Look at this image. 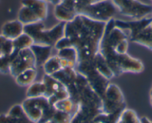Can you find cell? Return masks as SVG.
Returning a JSON list of instances; mask_svg holds the SVG:
<instances>
[{"label": "cell", "instance_id": "cell-1", "mask_svg": "<svg viewBox=\"0 0 152 123\" xmlns=\"http://www.w3.org/2000/svg\"><path fill=\"white\" fill-rule=\"evenodd\" d=\"M106 23L78 14L66 22L64 36L56 45L57 50L72 47L78 53V62L94 59L99 52Z\"/></svg>", "mask_w": 152, "mask_h": 123}, {"label": "cell", "instance_id": "cell-2", "mask_svg": "<svg viewBox=\"0 0 152 123\" xmlns=\"http://www.w3.org/2000/svg\"><path fill=\"white\" fill-rule=\"evenodd\" d=\"M128 37L114 24V19L106 23L99 53L112 70L114 76L122 73H140L144 65L140 59L128 54Z\"/></svg>", "mask_w": 152, "mask_h": 123}, {"label": "cell", "instance_id": "cell-3", "mask_svg": "<svg viewBox=\"0 0 152 123\" xmlns=\"http://www.w3.org/2000/svg\"><path fill=\"white\" fill-rule=\"evenodd\" d=\"M66 22H61L50 29H45L42 22L25 24L24 33L30 36L34 44L55 47V45L64 37Z\"/></svg>", "mask_w": 152, "mask_h": 123}, {"label": "cell", "instance_id": "cell-4", "mask_svg": "<svg viewBox=\"0 0 152 123\" xmlns=\"http://www.w3.org/2000/svg\"><path fill=\"white\" fill-rule=\"evenodd\" d=\"M117 12V8L113 3L112 0H102L81 8L77 14L95 21L107 23L113 19Z\"/></svg>", "mask_w": 152, "mask_h": 123}, {"label": "cell", "instance_id": "cell-5", "mask_svg": "<svg viewBox=\"0 0 152 123\" xmlns=\"http://www.w3.org/2000/svg\"><path fill=\"white\" fill-rule=\"evenodd\" d=\"M112 2L118 12L128 18L141 19L152 14V5L138 0H112Z\"/></svg>", "mask_w": 152, "mask_h": 123}, {"label": "cell", "instance_id": "cell-6", "mask_svg": "<svg viewBox=\"0 0 152 123\" xmlns=\"http://www.w3.org/2000/svg\"><path fill=\"white\" fill-rule=\"evenodd\" d=\"M9 65V73L14 78L24 70L30 68L36 69V61L31 48L14 50L11 56Z\"/></svg>", "mask_w": 152, "mask_h": 123}, {"label": "cell", "instance_id": "cell-7", "mask_svg": "<svg viewBox=\"0 0 152 123\" xmlns=\"http://www.w3.org/2000/svg\"><path fill=\"white\" fill-rule=\"evenodd\" d=\"M124 98L121 90L114 84H109L102 98V112L106 114H116L123 110Z\"/></svg>", "mask_w": 152, "mask_h": 123}, {"label": "cell", "instance_id": "cell-8", "mask_svg": "<svg viewBox=\"0 0 152 123\" xmlns=\"http://www.w3.org/2000/svg\"><path fill=\"white\" fill-rule=\"evenodd\" d=\"M21 105L28 118L34 123L39 122L52 106L46 96L28 98Z\"/></svg>", "mask_w": 152, "mask_h": 123}, {"label": "cell", "instance_id": "cell-9", "mask_svg": "<svg viewBox=\"0 0 152 123\" xmlns=\"http://www.w3.org/2000/svg\"><path fill=\"white\" fill-rule=\"evenodd\" d=\"M54 14L58 19L66 22L72 20L78 15L75 8L69 0H62L59 5H56Z\"/></svg>", "mask_w": 152, "mask_h": 123}, {"label": "cell", "instance_id": "cell-10", "mask_svg": "<svg viewBox=\"0 0 152 123\" xmlns=\"http://www.w3.org/2000/svg\"><path fill=\"white\" fill-rule=\"evenodd\" d=\"M24 33V24L18 19L7 22L2 28V35L10 40H14Z\"/></svg>", "mask_w": 152, "mask_h": 123}, {"label": "cell", "instance_id": "cell-11", "mask_svg": "<svg viewBox=\"0 0 152 123\" xmlns=\"http://www.w3.org/2000/svg\"><path fill=\"white\" fill-rule=\"evenodd\" d=\"M129 40L132 42L144 46L152 50V22L147 27L130 37Z\"/></svg>", "mask_w": 152, "mask_h": 123}, {"label": "cell", "instance_id": "cell-12", "mask_svg": "<svg viewBox=\"0 0 152 123\" xmlns=\"http://www.w3.org/2000/svg\"><path fill=\"white\" fill-rule=\"evenodd\" d=\"M5 121L7 123H34L28 118L20 105H16L11 108L5 114Z\"/></svg>", "mask_w": 152, "mask_h": 123}, {"label": "cell", "instance_id": "cell-13", "mask_svg": "<svg viewBox=\"0 0 152 123\" xmlns=\"http://www.w3.org/2000/svg\"><path fill=\"white\" fill-rule=\"evenodd\" d=\"M21 4L30 8L41 22L47 17L48 8L45 0H21Z\"/></svg>", "mask_w": 152, "mask_h": 123}, {"label": "cell", "instance_id": "cell-14", "mask_svg": "<svg viewBox=\"0 0 152 123\" xmlns=\"http://www.w3.org/2000/svg\"><path fill=\"white\" fill-rule=\"evenodd\" d=\"M30 48L34 56L37 67L43 66L46 61L51 57L52 51V47L51 46L34 44Z\"/></svg>", "mask_w": 152, "mask_h": 123}, {"label": "cell", "instance_id": "cell-15", "mask_svg": "<svg viewBox=\"0 0 152 123\" xmlns=\"http://www.w3.org/2000/svg\"><path fill=\"white\" fill-rule=\"evenodd\" d=\"M94 63L95 66H96V70H98L99 73H100L102 76H103L104 77L106 78L107 79H110L111 78H113L114 76L112 70L110 68V67L108 66L107 63L105 61V59H104L103 56L100 54L99 53H98L96 54V56L94 58Z\"/></svg>", "mask_w": 152, "mask_h": 123}, {"label": "cell", "instance_id": "cell-16", "mask_svg": "<svg viewBox=\"0 0 152 123\" xmlns=\"http://www.w3.org/2000/svg\"><path fill=\"white\" fill-rule=\"evenodd\" d=\"M37 75V72L35 68H30L24 70L15 77L16 82L20 86H29L34 82Z\"/></svg>", "mask_w": 152, "mask_h": 123}, {"label": "cell", "instance_id": "cell-17", "mask_svg": "<svg viewBox=\"0 0 152 123\" xmlns=\"http://www.w3.org/2000/svg\"><path fill=\"white\" fill-rule=\"evenodd\" d=\"M43 69L46 75L52 76L55 73L58 72L62 69L60 57L58 56L50 57L43 65Z\"/></svg>", "mask_w": 152, "mask_h": 123}, {"label": "cell", "instance_id": "cell-18", "mask_svg": "<svg viewBox=\"0 0 152 123\" xmlns=\"http://www.w3.org/2000/svg\"><path fill=\"white\" fill-rule=\"evenodd\" d=\"M46 88L44 82H33L28 86L26 92L28 98H36L44 96Z\"/></svg>", "mask_w": 152, "mask_h": 123}, {"label": "cell", "instance_id": "cell-19", "mask_svg": "<svg viewBox=\"0 0 152 123\" xmlns=\"http://www.w3.org/2000/svg\"><path fill=\"white\" fill-rule=\"evenodd\" d=\"M13 45L14 50L19 51L23 49L30 48L34 45V41L30 36L26 34V33H23L21 36L13 40Z\"/></svg>", "mask_w": 152, "mask_h": 123}, {"label": "cell", "instance_id": "cell-20", "mask_svg": "<svg viewBox=\"0 0 152 123\" xmlns=\"http://www.w3.org/2000/svg\"><path fill=\"white\" fill-rule=\"evenodd\" d=\"M53 106L55 107L57 111L68 113L71 115L72 114H75L76 111V108H75L74 102L72 99H70V98L58 101L54 104Z\"/></svg>", "mask_w": 152, "mask_h": 123}, {"label": "cell", "instance_id": "cell-21", "mask_svg": "<svg viewBox=\"0 0 152 123\" xmlns=\"http://www.w3.org/2000/svg\"><path fill=\"white\" fill-rule=\"evenodd\" d=\"M58 50V53L57 56L60 58L66 59L68 62H72L75 64H77L78 62V53L75 48L72 47H64V48L60 49Z\"/></svg>", "mask_w": 152, "mask_h": 123}, {"label": "cell", "instance_id": "cell-22", "mask_svg": "<svg viewBox=\"0 0 152 123\" xmlns=\"http://www.w3.org/2000/svg\"><path fill=\"white\" fill-rule=\"evenodd\" d=\"M72 119V116L70 114L56 110L52 122L53 123H71Z\"/></svg>", "mask_w": 152, "mask_h": 123}, {"label": "cell", "instance_id": "cell-23", "mask_svg": "<svg viewBox=\"0 0 152 123\" xmlns=\"http://www.w3.org/2000/svg\"><path fill=\"white\" fill-rule=\"evenodd\" d=\"M69 1L74 5L76 11L78 12V10L81 9V8H84V7L87 6L90 4L94 3V2H99V1H102V0H69Z\"/></svg>", "mask_w": 152, "mask_h": 123}, {"label": "cell", "instance_id": "cell-24", "mask_svg": "<svg viewBox=\"0 0 152 123\" xmlns=\"http://www.w3.org/2000/svg\"><path fill=\"white\" fill-rule=\"evenodd\" d=\"M10 63H11V57L10 56L0 57V72L1 73H9Z\"/></svg>", "mask_w": 152, "mask_h": 123}, {"label": "cell", "instance_id": "cell-25", "mask_svg": "<svg viewBox=\"0 0 152 123\" xmlns=\"http://www.w3.org/2000/svg\"><path fill=\"white\" fill-rule=\"evenodd\" d=\"M45 1H46V2H50V3H52V5H55V6L59 5V4L62 2V0H45Z\"/></svg>", "mask_w": 152, "mask_h": 123}, {"label": "cell", "instance_id": "cell-26", "mask_svg": "<svg viewBox=\"0 0 152 123\" xmlns=\"http://www.w3.org/2000/svg\"><path fill=\"white\" fill-rule=\"evenodd\" d=\"M0 123H7L5 121V114L0 115Z\"/></svg>", "mask_w": 152, "mask_h": 123}, {"label": "cell", "instance_id": "cell-27", "mask_svg": "<svg viewBox=\"0 0 152 123\" xmlns=\"http://www.w3.org/2000/svg\"><path fill=\"white\" fill-rule=\"evenodd\" d=\"M140 120H141L142 123H152L148 119L146 118V117H143V118H142Z\"/></svg>", "mask_w": 152, "mask_h": 123}, {"label": "cell", "instance_id": "cell-28", "mask_svg": "<svg viewBox=\"0 0 152 123\" xmlns=\"http://www.w3.org/2000/svg\"><path fill=\"white\" fill-rule=\"evenodd\" d=\"M2 45H3V44L0 45V57H3V56H5V55H4V51H3V47H2Z\"/></svg>", "mask_w": 152, "mask_h": 123}, {"label": "cell", "instance_id": "cell-29", "mask_svg": "<svg viewBox=\"0 0 152 123\" xmlns=\"http://www.w3.org/2000/svg\"><path fill=\"white\" fill-rule=\"evenodd\" d=\"M150 98H151V105H152V88H151V90Z\"/></svg>", "mask_w": 152, "mask_h": 123}, {"label": "cell", "instance_id": "cell-30", "mask_svg": "<svg viewBox=\"0 0 152 123\" xmlns=\"http://www.w3.org/2000/svg\"><path fill=\"white\" fill-rule=\"evenodd\" d=\"M46 123H53V122H52V121H49V122H46Z\"/></svg>", "mask_w": 152, "mask_h": 123}, {"label": "cell", "instance_id": "cell-31", "mask_svg": "<svg viewBox=\"0 0 152 123\" xmlns=\"http://www.w3.org/2000/svg\"><path fill=\"white\" fill-rule=\"evenodd\" d=\"M151 15H152V14H151ZM151 18H152V17H151Z\"/></svg>", "mask_w": 152, "mask_h": 123}]
</instances>
